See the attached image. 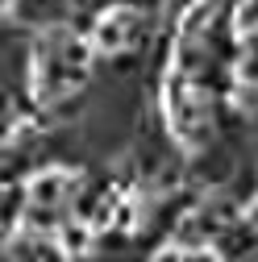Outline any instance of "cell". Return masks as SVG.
<instances>
[{
	"label": "cell",
	"mask_w": 258,
	"mask_h": 262,
	"mask_svg": "<svg viewBox=\"0 0 258 262\" xmlns=\"http://www.w3.org/2000/svg\"><path fill=\"white\" fill-rule=\"evenodd\" d=\"M134 38H138V13H134V9H113V13H104L100 21H96V29H92V50L121 54L125 46H134Z\"/></svg>",
	"instance_id": "6da1fadb"
},
{
	"label": "cell",
	"mask_w": 258,
	"mask_h": 262,
	"mask_svg": "<svg viewBox=\"0 0 258 262\" xmlns=\"http://www.w3.org/2000/svg\"><path fill=\"white\" fill-rule=\"evenodd\" d=\"M150 262H183V250H175V246H167V250H158Z\"/></svg>",
	"instance_id": "9c48e42d"
},
{
	"label": "cell",
	"mask_w": 258,
	"mask_h": 262,
	"mask_svg": "<svg viewBox=\"0 0 258 262\" xmlns=\"http://www.w3.org/2000/svg\"><path fill=\"white\" fill-rule=\"evenodd\" d=\"M221 5L225 0H196L187 13H183V21H179V38H187V42H196L204 29L212 25V17L221 13Z\"/></svg>",
	"instance_id": "3957f363"
},
{
	"label": "cell",
	"mask_w": 258,
	"mask_h": 262,
	"mask_svg": "<svg viewBox=\"0 0 258 262\" xmlns=\"http://www.w3.org/2000/svg\"><path fill=\"white\" fill-rule=\"evenodd\" d=\"M9 5H13V0H0V17H5V13H9Z\"/></svg>",
	"instance_id": "30bf717a"
},
{
	"label": "cell",
	"mask_w": 258,
	"mask_h": 262,
	"mask_svg": "<svg viewBox=\"0 0 258 262\" xmlns=\"http://www.w3.org/2000/svg\"><path fill=\"white\" fill-rule=\"evenodd\" d=\"M183 262H221L208 246H191V250H183Z\"/></svg>",
	"instance_id": "ba28073f"
},
{
	"label": "cell",
	"mask_w": 258,
	"mask_h": 262,
	"mask_svg": "<svg viewBox=\"0 0 258 262\" xmlns=\"http://www.w3.org/2000/svg\"><path fill=\"white\" fill-rule=\"evenodd\" d=\"M71 187H75V175H67V171H58V167L38 171L29 179V204L34 208H54V204H62L71 195Z\"/></svg>",
	"instance_id": "7a4b0ae2"
},
{
	"label": "cell",
	"mask_w": 258,
	"mask_h": 262,
	"mask_svg": "<svg viewBox=\"0 0 258 262\" xmlns=\"http://www.w3.org/2000/svg\"><path fill=\"white\" fill-rule=\"evenodd\" d=\"M88 242H92V233H88V225H79V221H67V225L58 229V246H62V254H67V258L83 254Z\"/></svg>",
	"instance_id": "277c9868"
},
{
	"label": "cell",
	"mask_w": 258,
	"mask_h": 262,
	"mask_svg": "<svg viewBox=\"0 0 258 262\" xmlns=\"http://www.w3.org/2000/svg\"><path fill=\"white\" fill-rule=\"evenodd\" d=\"M238 29L242 34H254L258 29V0H242L238 5Z\"/></svg>",
	"instance_id": "5b68a950"
},
{
	"label": "cell",
	"mask_w": 258,
	"mask_h": 262,
	"mask_svg": "<svg viewBox=\"0 0 258 262\" xmlns=\"http://www.w3.org/2000/svg\"><path fill=\"white\" fill-rule=\"evenodd\" d=\"M34 262H67V254H62L58 242H42V246L34 250Z\"/></svg>",
	"instance_id": "8992f818"
},
{
	"label": "cell",
	"mask_w": 258,
	"mask_h": 262,
	"mask_svg": "<svg viewBox=\"0 0 258 262\" xmlns=\"http://www.w3.org/2000/svg\"><path fill=\"white\" fill-rule=\"evenodd\" d=\"M238 104L242 108H258V83H242L238 88Z\"/></svg>",
	"instance_id": "52a82bcc"
}]
</instances>
